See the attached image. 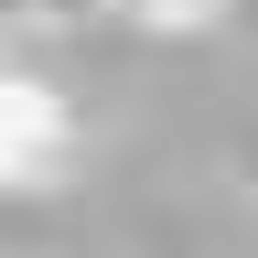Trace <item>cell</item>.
Returning a JSON list of instances; mask_svg holds the SVG:
<instances>
[{"label":"cell","mask_w":258,"mask_h":258,"mask_svg":"<svg viewBox=\"0 0 258 258\" xmlns=\"http://www.w3.org/2000/svg\"><path fill=\"white\" fill-rule=\"evenodd\" d=\"M118 22H140V32H194V22H215L226 0H108Z\"/></svg>","instance_id":"2"},{"label":"cell","mask_w":258,"mask_h":258,"mask_svg":"<svg viewBox=\"0 0 258 258\" xmlns=\"http://www.w3.org/2000/svg\"><path fill=\"white\" fill-rule=\"evenodd\" d=\"M76 161V108L43 76H0V183H43Z\"/></svg>","instance_id":"1"}]
</instances>
